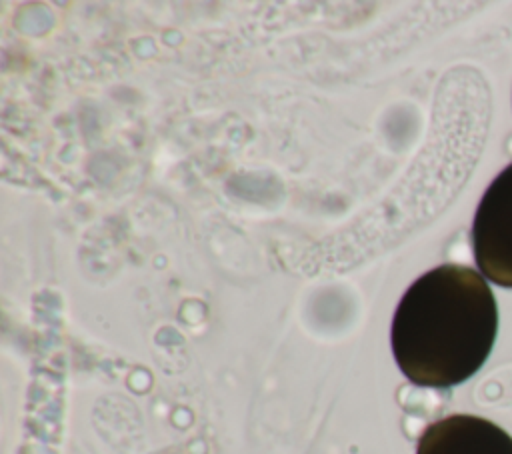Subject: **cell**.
<instances>
[{
	"instance_id": "cell-2",
	"label": "cell",
	"mask_w": 512,
	"mask_h": 454,
	"mask_svg": "<svg viewBox=\"0 0 512 454\" xmlns=\"http://www.w3.org/2000/svg\"><path fill=\"white\" fill-rule=\"evenodd\" d=\"M470 242L480 272L490 282L512 288V162L484 190Z\"/></svg>"
},
{
	"instance_id": "cell-3",
	"label": "cell",
	"mask_w": 512,
	"mask_h": 454,
	"mask_svg": "<svg viewBox=\"0 0 512 454\" xmlns=\"http://www.w3.org/2000/svg\"><path fill=\"white\" fill-rule=\"evenodd\" d=\"M416 454H512V436L474 414H450L424 428Z\"/></svg>"
},
{
	"instance_id": "cell-1",
	"label": "cell",
	"mask_w": 512,
	"mask_h": 454,
	"mask_svg": "<svg viewBox=\"0 0 512 454\" xmlns=\"http://www.w3.org/2000/svg\"><path fill=\"white\" fill-rule=\"evenodd\" d=\"M498 334V304L484 276L440 264L402 294L390 326L400 372L422 388H452L488 360Z\"/></svg>"
}]
</instances>
